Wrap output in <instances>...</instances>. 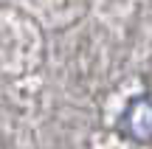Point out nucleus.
I'll return each instance as SVG.
<instances>
[{"label": "nucleus", "instance_id": "1", "mask_svg": "<svg viewBox=\"0 0 152 149\" xmlns=\"http://www.w3.org/2000/svg\"><path fill=\"white\" fill-rule=\"evenodd\" d=\"M121 127L135 144H152V99L149 96L130 99L124 116H121Z\"/></svg>", "mask_w": 152, "mask_h": 149}]
</instances>
